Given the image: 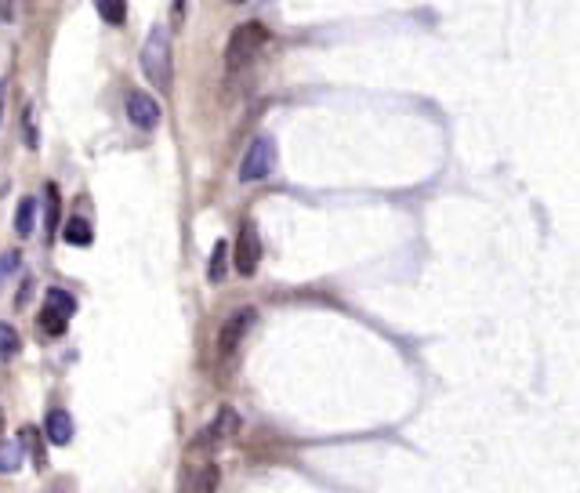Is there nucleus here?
Instances as JSON below:
<instances>
[{
  "label": "nucleus",
  "mask_w": 580,
  "mask_h": 493,
  "mask_svg": "<svg viewBox=\"0 0 580 493\" xmlns=\"http://www.w3.org/2000/svg\"><path fill=\"white\" fill-rule=\"evenodd\" d=\"M265 40H269V33H265L258 22H243V26H236L229 37V48H225V69H229V73H240L243 66H251Z\"/></svg>",
  "instance_id": "1"
},
{
  "label": "nucleus",
  "mask_w": 580,
  "mask_h": 493,
  "mask_svg": "<svg viewBox=\"0 0 580 493\" xmlns=\"http://www.w3.org/2000/svg\"><path fill=\"white\" fill-rule=\"evenodd\" d=\"M142 69H145V77H149V84H156V87L171 84V44H167L164 26L149 29V40H145V48H142Z\"/></svg>",
  "instance_id": "2"
},
{
  "label": "nucleus",
  "mask_w": 580,
  "mask_h": 493,
  "mask_svg": "<svg viewBox=\"0 0 580 493\" xmlns=\"http://www.w3.org/2000/svg\"><path fill=\"white\" fill-rule=\"evenodd\" d=\"M272 164H276V145H272L269 135H258L251 142V149L243 153V164H240V178L243 182H261L269 178Z\"/></svg>",
  "instance_id": "3"
},
{
  "label": "nucleus",
  "mask_w": 580,
  "mask_h": 493,
  "mask_svg": "<svg viewBox=\"0 0 580 493\" xmlns=\"http://www.w3.org/2000/svg\"><path fill=\"white\" fill-rule=\"evenodd\" d=\"M236 272L240 276H254L258 272V261H261V243H258V229L251 222L240 229V240H236Z\"/></svg>",
  "instance_id": "4"
},
{
  "label": "nucleus",
  "mask_w": 580,
  "mask_h": 493,
  "mask_svg": "<svg viewBox=\"0 0 580 493\" xmlns=\"http://www.w3.org/2000/svg\"><path fill=\"white\" fill-rule=\"evenodd\" d=\"M254 309H240L236 316L229 319L222 327V338H218V356L222 359H229L236 348H240V341H243V334H251V327H254Z\"/></svg>",
  "instance_id": "5"
},
{
  "label": "nucleus",
  "mask_w": 580,
  "mask_h": 493,
  "mask_svg": "<svg viewBox=\"0 0 580 493\" xmlns=\"http://www.w3.org/2000/svg\"><path fill=\"white\" fill-rule=\"evenodd\" d=\"M127 116H131V124L138 131H153L160 124V102L153 95H145V91H131L127 95Z\"/></svg>",
  "instance_id": "6"
},
{
  "label": "nucleus",
  "mask_w": 580,
  "mask_h": 493,
  "mask_svg": "<svg viewBox=\"0 0 580 493\" xmlns=\"http://www.w3.org/2000/svg\"><path fill=\"white\" fill-rule=\"evenodd\" d=\"M240 428V417H236V410H229V406H222L218 414H214L211 428L200 435V446H214V443H222V439H229L232 432Z\"/></svg>",
  "instance_id": "7"
},
{
  "label": "nucleus",
  "mask_w": 580,
  "mask_h": 493,
  "mask_svg": "<svg viewBox=\"0 0 580 493\" xmlns=\"http://www.w3.org/2000/svg\"><path fill=\"white\" fill-rule=\"evenodd\" d=\"M48 439L55 446H66L69 439H73V417L66 414V410H55V414H48Z\"/></svg>",
  "instance_id": "8"
},
{
  "label": "nucleus",
  "mask_w": 580,
  "mask_h": 493,
  "mask_svg": "<svg viewBox=\"0 0 580 493\" xmlns=\"http://www.w3.org/2000/svg\"><path fill=\"white\" fill-rule=\"evenodd\" d=\"M229 243L218 240L214 243V251H211V261H207V280L211 283H222L225 280V269H229Z\"/></svg>",
  "instance_id": "9"
},
{
  "label": "nucleus",
  "mask_w": 580,
  "mask_h": 493,
  "mask_svg": "<svg viewBox=\"0 0 580 493\" xmlns=\"http://www.w3.org/2000/svg\"><path fill=\"white\" fill-rule=\"evenodd\" d=\"M33 222H37V200H33V196H22L19 211H15V232H19L22 240L33 232Z\"/></svg>",
  "instance_id": "10"
},
{
  "label": "nucleus",
  "mask_w": 580,
  "mask_h": 493,
  "mask_svg": "<svg viewBox=\"0 0 580 493\" xmlns=\"http://www.w3.org/2000/svg\"><path fill=\"white\" fill-rule=\"evenodd\" d=\"M62 236H66V243H73V247H87V243L95 240V232H91L87 218H69L66 229H62Z\"/></svg>",
  "instance_id": "11"
},
{
  "label": "nucleus",
  "mask_w": 580,
  "mask_h": 493,
  "mask_svg": "<svg viewBox=\"0 0 580 493\" xmlns=\"http://www.w3.org/2000/svg\"><path fill=\"white\" fill-rule=\"evenodd\" d=\"M66 323L69 319L62 316V312L44 305V312H40V330H44V338H62V334H66Z\"/></svg>",
  "instance_id": "12"
},
{
  "label": "nucleus",
  "mask_w": 580,
  "mask_h": 493,
  "mask_svg": "<svg viewBox=\"0 0 580 493\" xmlns=\"http://www.w3.org/2000/svg\"><path fill=\"white\" fill-rule=\"evenodd\" d=\"M48 309H55V312H62V316H73L77 312V298L69 294V290H48Z\"/></svg>",
  "instance_id": "13"
},
{
  "label": "nucleus",
  "mask_w": 580,
  "mask_h": 493,
  "mask_svg": "<svg viewBox=\"0 0 580 493\" xmlns=\"http://www.w3.org/2000/svg\"><path fill=\"white\" fill-rule=\"evenodd\" d=\"M44 203H48V240L55 236V225H58V211H62V196H58V189L55 185H48V193H44Z\"/></svg>",
  "instance_id": "14"
},
{
  "label": "nucleus",
  "mask_w": 580,
  "mask_h": 493,
  "mask_svg": "<svg viewBox=\"0 0 580 493\" xmlns=\"http://www.w3.org/2000/svg\"><path fill=\"white\" fill-rule=\"evenodd\" d=\"M98 15H102V19L106 22H124V15H127V4L124 0H98Z\"/></svg>",
  "instance_id": "15"
},
{
  "label": "nucleus",
  "mask_w": 580,
  "mask_h": 493,
  "mask_svg": "<svg viewBox=\"0 0 580 493\" xmlns=\"http://www.w3.org/2000/svg\"><path fill=\"white\" fill-rule=\"evenodd\" d=\"M15 352H19V334L11 323H0V359L15 356Z\"/></svg>",
  "instance_id": "16"
},
{
  "label": "nucleus",
  "mask_w": 580,
  "mask_h": 493,
  "mask_svg": "<svg viewBox=\"0 0 580 493\" xmlns=\"http://www.w3.org/2000/svg\"><path fill=\"white\" fill-rule=\"evenodd\" d=\"M22 461L19 443H0V472H15Z\"/></svg>",
  "instance_id": "17"
},
{
  "label": "nucleus",
  "mask_w": 580,
  "mask_h": 493,
  "mask_svg": "<svg viewBox=\"0 0 580 493\" xmlns=\"http://www.w3.org/2000/svg\"><path fill=\"white\" fill-rule=\"evenodd\" d=\"M22 265V254L19 251H8V254H0V283L8 280V272H15Z\"/></svg>",
  "instance_id": "18"
},
{
  "label": "nucleus",
  "mask_w": 580,
  "mask_h": 493,
  "mask_svg": "<svg viewBox=\"0 0 580 493\" xmlns=\"http://www.w3.org/2000/svg\"><path fill=\"white\" fill-rule=\"evenodd\" d=\"M22 439L33 446V457H37V464L44 468V454H40V446H37V432H33V428H26V432H22Z\"/></svg>",
  "instance_id": "19"
},
{
  "label": "nucleus",
  "mask_w": 580,
  "mask_h": 493,
  "mask_svg": "<svg viewBox=\"0 0 580 493\" xmlns=\"http://www.w3.org/2000/svg\"><path fill=\"white\" fill-rule=\"evenodd\" d=\"M0 120H4V84H0Z\"/></svg>",
  "instance_id": "20"
},
{
  "label": "nucleus",
  "mask_w": 580,
  "mask_h": 493,
  "mask_svg": "<svg viewBox=\"0 0 580 493\" xmlns=\"http://www.w3.org/2000/svg\"><path fill=\"white\" fill-rule=\"evenodd\" d=\"M0 428H4V421H0Z\"/></svg>",
  "instance_id": "21"
}]
</instances>
